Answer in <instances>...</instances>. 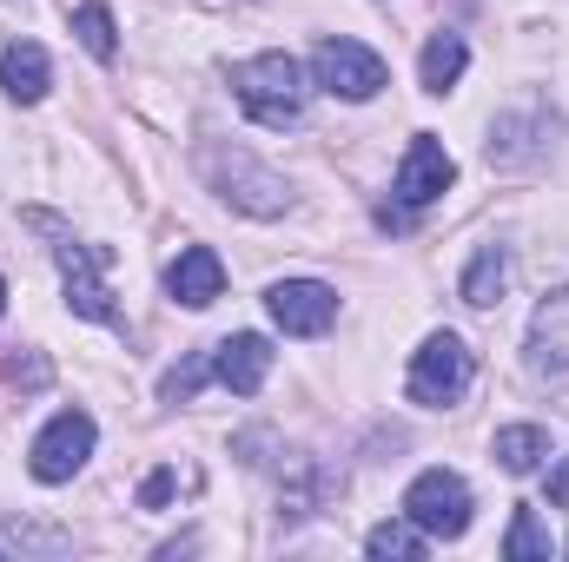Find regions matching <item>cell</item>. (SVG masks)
Returning a JSON list of instances; mask_svg holds the SVG:
<instances>
[{"instance_id": "obj_10", "label": "cell", "mask_w": 569, "mask_h": 562, "mask_svg": "<svg viewBox=\"0 0 569 562\" xmlns=\"http://www.w3.org/2000/svg\"><path fill=\"white\" fill-rule=\"evenodd\" d=\"M523 364H530V378H563V371H569V284H563V291H550V298L530 311Z\"/></svg>"}, {"instance_id": "obj_5", "label": "cell", "mask_w": 569, "mask_h": 562, "mask_svg": "<svg viewBox=\"0 0 569 562\" xmlns=\"http://www.w3.org/2000/svg\"><path fill=\"white\" fill-rule=\"evenodd\" d=\"M311 80L331 93V100H378L385 93V60L358 40H318L311 53Z\"/></svg>"}, {"instance_id": "obj_4", "label": "cell", "mask_w": 569, "mask_h": 562, "mask_svg": "<svg viewBox=\"0 0 569 562\" xmlns=\"http://www.w3.org/2000/svg\"><path fill=\"white\" fill-rule=\"evenodd\" d=\"M405 516L437 536V543H450V536H463L470 530V483L457 476V470H425L411 490H405Z\"/></svg>"}, {"instance_id": "obj_7", "label": "cell", "mask_w": 569, "mask_h": 562, "mask_svg": "<svg viewBox=\"0 0 569 562\" xmlns=\"http://www.w3.org/2000/svg\"><path fill=\"white\" fill-rule=\"evenodd\" d=\"M53 232H60V225H53ZM53 259H60V279H67V304H73L80 318H93V324H113V284H107V252H100V245H80V239H67V232H60Z\"/></svg>"}, {"instance_id": "obj_17", "label": "cell", "mask_w": 569, "mask_h": 562, "mask_svg": "<svg viewBox=\"0 0 569 562\" xmlns=\"http://www.w3.org/2000/svg\"><path fill=\"white\" fill-rule=\"evenodd\" d=\"M73 33H80V47H87L93 60H113V53H120V27H113V7H107V0H80V7H73Z\"/></svg>"}, {"instance_id": "obj_22", "label": "cell", "mask_w": 569, "mask_h": 562, "mask_svg": "<svg viewBox=\"0 0 569 562\" xmlns=\"http://www.w3.org/2000/svg\"><path fill=\"white\" fill-rule=\"evenodd\" d=\"M550 503H557V510H569V456L550 470Z\"/></svg>"}, {"instance_id": "obj_1", "label": "cell", "mask_w": 569, "mask_h": 562, "mask_svg": "<svg viewBox=\"0 0 569 562\" xmlns=\"http://www.w3.org/2000/svg\"><path fill=\"white\" fill-rule=\"evenodd\" d=\"M305 67L291 60V53H259V60H246V67H232V100H239V113L252 120V127H298L305 120Z\"/></svg>"}, {"instance_id": "obj_2", "label": "cell", "mask_w": 569, "mask_h": 562, "mask_svg": "<svg viewBox=\"0 0 569 562\" xmlns=\"http://www.w3.org/2000/svg\"><path fill=\"white\" fill-rule=\"evenodd\" d=\"M199 172H206V185L226 199V205H239V212H252V219H279L284 205H291V185H284L272 165H259L246 145H199Z\"/></svg>"}, {"instance_id": "obj_23", "label": "cell", "mask_w": 569, "mask_h": 562, "mask_svg": "<svg viewBox=\"0 0 569 562\" xmlns=\"http://www.w3.org/2000/svg\"><path fill=\"white\" fill-rule=\"evenodd\" d=\"M0 311H7V284H0Z\"/></svg>"}, {"instance_id": "obj_12", "label": "cell", "mask_w": 569, "mask_h": 562, "mask_svg": "<svg viewBox=\"0 0 569 562\" xmlns=\"http://www.w3.org/2000/svg\"><path fill=\"white\" fill-rule=\"evenodd\" d=\"M166 291H172V304L206 311V304L226 291V265H219V252H212V245H186V252L166 265Z\"/></svg>"}, {"instance_id": "obj_16", "label": "cell", "mask_w": 569, "mask_h": 562, "mask_svg": "<svg viewBox=\"0 0 569 562\" xmlns=\"http://www.w3.org/2000/svg\"><path fill=\"white\" fill-rule=\"evenodd\" d=\"M503 284H510V252H503V245H483V252L470 259V272H463V304L490 311V304L503 298Z\"/></svg>"}, {"instance_id": "obj_9", "label": "cell", "mask_w": 569, "mask_h": 562, "mask_svg": "<svg viewBox=\"0 0 569 562\" xmlns=\"http://www.w3.org/2000/svg\"><path fill=\"white\" fill-rule=\"evenodd\" d=\"M450 179H457V159L443 152V140L418 133V140L405 145V159H398V205L418 212V205H430L437 192H450Z\"/></svg>"}, {"instance_id": "obj_14", "label": "cell", "mask_w": 569, "mask_h": 562, "mask_svg": "<svg viewBox=\"0 0 569 562\" xmlns=\"http://www.w3.org/2000/svg\"><path fill=\"white\" fill-rule=\"evenodd\" d=\"M490 456H497L510 476H530V470L550 456V430H543V423H503L497 443H490Z\"/></svg>"}, {"instance_id": "obj_18", "label": "cell", "mask_w": 569, "mask_h": 562, "mask_svg": "<svg viewBox=\"0 0 569 562\" xmlns=\"http://www.w3.org/2000/svg\"><path fill=\"white\" fill-rule=\"evenodd\" d=\"M425 543L430 536L411 523V516H391V523H378V530L365 536V550H371L378 562H418L425 556Z\"/></svg>"}, {"instance_id": "obj_13", "label": "cell", "mask_w": 569, "mask_h": 562, "mask_svg": "<svg viewBox=\"0 0 569 562\" xmlns=\"http://www.w3.org/2000/svg\"><path fill=\"white\" fill-rule=\"evenodd\" d=\"M0 87H7L13 107L47 100V87H53V60H47V47H40V40H13V47L0 53Z\"/></svg>"}, {"instance_id": "obj_3", "label": "cell", "mask_w": 569, "mask_h": 562, "mask_svg": "<svg viewBox=\"0 0 569 562\" xmlns=\"http://www.w3.org/2000/svg\"><path fill=\"white\" fill-rule=\"evenodd\" d=\"M470 378H477V364H470V344L457 331H430L418 344V358H411V398L430 404V411L457 404L470 391Z\"/></svg>"}, {"instance_id": "obj_11", "label": "cell", "mask_w": 569, "mask_h": 562, "mask_svg": "<svg viewBox=\"0 0 569 562\" xmlns=\"http://www.w3.org/2000/svg\"><path fill=\"white\" fill-rule=\"evenodd\" d=\"M212 378L232 391V398H259L266 378H272V344L259 331H239L226 344H212Z\"/></svg>"}, {"instance_id": "obj_19", "label": "cell", "mask_w": 569, "mask_h": 562, "mask_svg": "<svg viewBox=\"0 0 569 562\" xmlns=\"http://www.w3.org/2000/svg\"><path fill=\"white\" fill-rule=\"evenodd\" d=\"M503 556H510V562H550V530H543V516H537V510H517V516H510Z\"/></svg>"}, {"instance_id": "obj_6", "label": "cell", "mask_w": 569, "mask_h": 562, "mask_svg": "<svg viewBox=\"0 0 569 562\" xmlns=\"http://www.w3.org/2000/svg\"><path fill=\"white\" fill-rule=\"evenodd\" d=\"M93 436H100V430H93L87 411H60V418L33 436L27 470H33L40 483H73V476L87 470V456H93Z\"/></svg>"}, {"instance_id": "obj_8", "label": "cell", "mask_w": 569, "mask_h": 562, "mask_svg": "<svg viewBox=\"0 0 569 562\" xmlns=\"http://www.w3.org/2000/svg\"><path fill=\"white\" fill-rule=\"evenodd\" d=\"M266 304H272L279 331H291V338H318V331H331V318H338V291L318 284V279H279L266 291Z\"/></svg>"}, {"instance_id": "obj_21", "label": "cell", "mask_w": 569, "mask_h": 562, "mask_svg": "<svg viewBox=\"0 0 569 562\" xmlns=\"http://www.w3.org/2000/svg\"><path fill=\"white\" fill-rule=\"evenodd\" d=\"M172 490H179V470H152V476L140 483V510H166Z\"/></svg>"}, {"instance_id": "obj_20", "label": "cell", "mask_w": 569, "mask_h": 562, "mask_svg": "<svg viewBox=\"0 0 569 562\" xmlns=\"http://www.w3.org/2000/svg\"><path fill=\"white\" fill-rule=\"evenodd\" d=\"M206 378H212V351H192V358H179V364L159 378V398H166V404H186Z\"/></svg>"}, {"instance_id": "obj_15", "label": "cell", "mask_w": 569, "mask_h": 562, "mask_svg": "<svg viewBox=\"0 0 569 562\" xmlns=\"http://www.w3.org/2000/svg\"><path fill=\"white\" fill-rule=\"evenodd\" d=\"M463 67H470L463 33H430V40H425V60H418V80H425V93H450V87L463 80Z\"/></svg>"}]
</instances>
